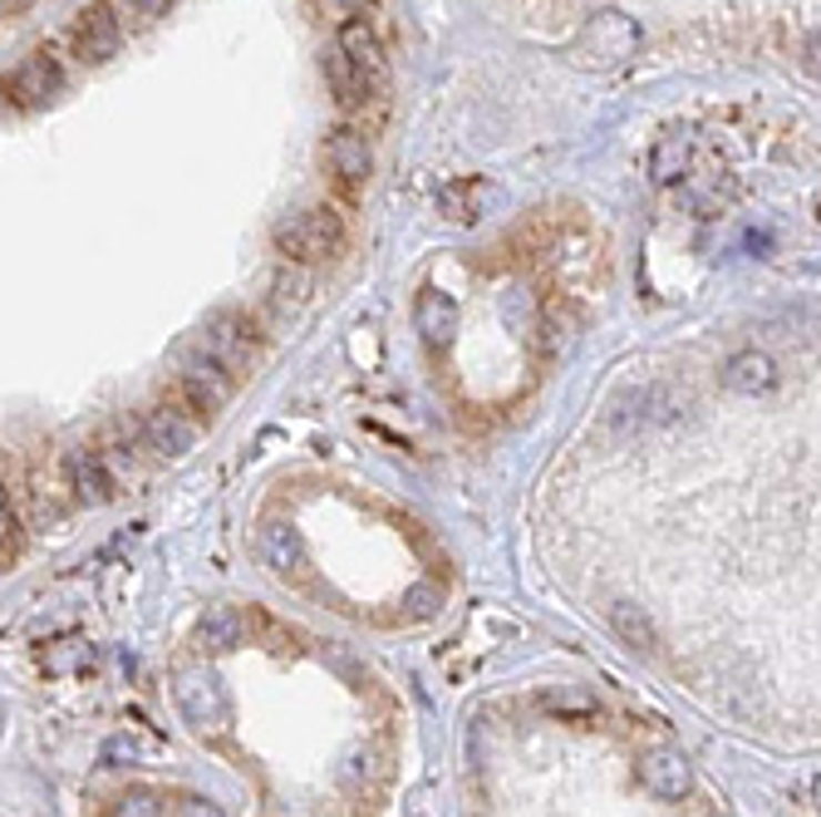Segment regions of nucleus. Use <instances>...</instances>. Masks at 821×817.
I'll return each mask as SVG.
<instances>
[{"instance_id":"27","label":"nucleus","mask_w":821,"mask_h":817,"mask_svg":"<svg viewBox=\"0 0 821 817\" xmlns=\"http://www.w3.org/2000/svg\"><path fill=\"white\" fill-rule=\"evenodd\" d=\"M802 64H807V74L821 79V30H812V36L802 40Z\"/></svg>"},{"instance_id":"17","label":"nucleus","mask_w":821,"mask_h":817,"mask_svg":"<svg viewBox=\"0 0 821 817\" xmlns=\"http://www.w3.org/2000/svg\"><path fill=\"white\" fill-rule=\"evenodd\" d=\"M339 50L349 54V60L359 64L364 74L369 79H379L384 74V50H379V36H374L369 26H364V20H345V26H339Z\"/></svg>"},{"instance_id":"25","label":"nucleus","mask_w":821,"mask_h":817,"mask_svg":"<svg viewBox=\"0 0 821 817\" xmlns=\"http://www.w3.org/2000/svg\"><path fill=\"white\" fill-rule=\"evenodd\" d=\"M143 754H148V744L139 739V734H113V739L104 744V764H139Z\"/></svg>"},{"instance_id":"3","label":"nucleus","mask_w":821,"mask_h":817,"mask_svg":"<svg viewBox=\"0 0 821 817\" xmlns=\"http://www.w3.org/2000/svg\"><path fill=\"white\" fill-rule=\"evenodd\" d=\"M276 246L286 252V261H315L330 256L339 246V218L330 208H311V212H295L276 226Z\"/></svg>"},{"instance_id":"23","label":"nucleus","mask_w":821,"mask_h":817,"mask_svg":"<svg viewBox=\"0 0 821 817\" xmlns=\"http://www.w3.org/2000/svg\"><path fill=\"white\" fill-rule=\"evenodd\" d=\"M541 709L546 714H561V719H590V714H596V699H590L586 689H546Z\"/></svg>"},{"instance_id":"13","label":"nucleus","mask_w":821,"mask_h":817,"mask_svg":"<svg viewBox=\"0 0 821 817\" xmlns=\"http://www.w3.org/2000/svg\"><path fill=\"white\" fill-rule=\"evenodd\" d=\"M689 173H693V139L683 129L665 133V139L655 143V153H649V178H655L659 188H679Z\"/></svg>"},{"instance_id":"21","label":"nucleus","mask_w":821,"mask_h":817,"mask_svg":"<svg viewBox=\"0 0 821 817\" xmlns=\"http://www.w3.org/2000/svg\"><path fill=\"white\" fill-rule=\"evenodd\" d=\"M261 557H266V566H276V572H295L301 566V532L291 522H271L261 532Z\"/></svg>"},{"instance_id":"22","label":"nucleus","mask_w":821,"mask_h":817,"mask_svg":"<svg viewBox=\"0 0 821 817\" xmlns=\"http://www.w3.org/2000/svg\"><path fill=\"white\" fill-rule=\"evenodd\" d=\"M305 296H311V271H305L301 261H286V266L271 276V301H276V311H301Z\"/></svg>"},{"instance_id":"10","label":"nucleus","mask_w":821,"mask_h":817,"mask_svg":"<svg viewBox=\"0 0 821 817\" xmlns=\"http://www.w3.org/2000/svg\"><path fill=\"white\" fill-rule=\"evenodd\" d=\"M640 783L655 793V798L679 803L683 793L693 788V768L679 748H649V754L640 758Z\"/></svg>"},{"instance_id":"4","label":"nucleus","mask_w":821,"mask_h":817,"mask_svg":"<svg viewBox=\"0 0 821 817\" xmlns=\"http://www.w3.org/2000/svg\"><path fill=\"white\" fill-rule=\"evenodd\" d=\"M173 695H178V709L187 714V724H192V729H202V734H207V729L222 734L226 719H232V705H226L222 685H216V675H207V669H182Z\"/></svg>"},{"instance_id":"1","label":"nucleus","mask_w":821,"mask_h":817,"mask_svg":"<svg viewBox=\"0 0 821 817\" xmlns=\"http://www.w3.org/2000/svg\"><path fill=\"white\" fill-rule=\"evenodd\" d=\"M640 54V26L620 10H600L586 20V30L571 40V64L580 70H620Z\"/></svg>"},{"instance_id":"26","label":"nucleus","mask_w":821,"mask_h":817,"mask_svg":"<svg viewBox=\"0 0 821 817\" xmlns=\"http://www.w3.org/2000/svg\"><path fill=\"white\" fill-rule=\"evenodd\" d=\"M113 817H163V808H158L153 793H129V798H119Z\"/></svg>"},{"instance_id":"2","label":"nucleus","mask_w":821,"mask_h":817,"mask_svg":"<svg viewBox=\"0 0 821 817\" xmlns=\"http://www.w3.org/2000/svg\"><path fill=\"white\" fill-rule=\"evenodd\" d=\"M675 414H679L675 394H669L665 384H645V390H630V394H620V400L610 404L606 428L615 438H635V434H645V428L669 424Z\"/></svg>"},{"instance_id":"9","label":"nucleus","mask_w":821,"mask_h":817,"mask_svg":"<svg viewBox=\"0 0 821 817\" xmlns=\"http://www.w3.org/2000/svg\"><path fill=\"white\" fill-rule=\"evenodd\" d=\"M70 44L84 64H104L109 54H119V20L109 16V6H84L70 30Z\"/></svg>"},{"instance_id":"7","label":"nucleus","mask_w":821,"mask_h":817,"mask_svg":"<svg viewBox=\"0 0 821 817\" xmlns=\"http://www.w3.org/2000/svg\"><path fill=\"white\" fill-rule=\"evenodd\" d=\"M197 434H202V418L192 414L187 404H158L153 414L143 418L148 448H158L163 458H182V453L197 444Z\"/></svg>"},{"instance_id":"18","label":"nucleus","mask_w":821,"mask_h":817,"mask_svg":"<svg viewBox=\"0 0 821 817\" xmlns=\"http://www.w3.org/2000/svg\"><path fill=\"white\" fill-rule=\"evenodd\" d=\"M728 192H733V183H728V173H718V168H713L709 178H693L689 173L679 183V198L693 208V218H713V212L728 202Z\"/></svg>"},{"instance_id":"5","label":"nucleus","mask_w":821,"mask_h":817,"mask_svg":"<svg viewBox=\"0 0 821 817\" xmlns=\"http://www.w3.org/2000/svg\"><path fill=\"white\" fill-rule=\"evenodd\" d=\"M202 355L212 365H222L232 380L251 374V360H256V340H251V325L242 315H212L207 331H202Z\"/></svg>"},{"instance_id":"11","label":"nucleus","mask_w":821,"mask_h":817,"mask_svg":"<svg viewBox=\"0 0 821 817\" xmlns=\"http://www.w3.org/2000/svg\"><path fill=\"white\" fill-rule=\"evenodd\" d=\"M70 487H74L79 503L99 507V503H109V497H113L119 478H113V468L104 463V453L79 448V453H70Z\"/></svg>"},{"instance_id":"14","label":"nucleus","mask_w":821,"mask_h":817,"mask_svg":"<svg viewBox=\"0 0 821 817\" xmlns=\"http://www.w3.org/2000/svg\"><path fill=\"white\" fill-rule=\"evenodd\" d=\"M723 384H728L733 394H748V400H758V394H768L772 384H778V365H772L762 350H738V355L723 365Z\"/></svg>"},{"instance_id":"8","label":"nucleus","mask_w":821,"mask_h":817,"mask_svg":"<svg viewBox=\"0 0 821 817\" xmlns=\"http://www.w3.org/2000/svg\"><path fill=\"white\" fill-rule=\"evenodd\" d=\"M60 84H64L60 60H54L50 50H40V54H30L16 74H10L6 94H16V104H26V109H40V104H50V99L60 94Z\"/></svg>"},{"instance_id":"16","label":"nucleus","mask_w":821,"mask_h":817,"mask_svg":"<svg viewBox=\"0 0 821 817\" xmlns=\"http://www.w3.org/2000/svg\"><path fill=\"white\" fill-rule=\"evenodd\" d=\"M242 641H246V621H242V611H232V606H212L207 616L197 621V645H202V650L226 655V650H236Z\"/></svg>"},{"instance_id":"6","label":"nucleus","mask_w":821,"mask_h":817,"mask_svg":"<svg viewBox=\"0 0 821 817\" xmlns=\"http://www.w3.org/2000/svg\"><path fill=\"white\" fill-rule=\"evenodd\" d=\"M232 374H226L222 365H212L207 355H187V365H182V374H178V394H182V404L192 408L197 418H212L216 408H222L226 400H232Z\"/></svg>"},{"instance_id":"24","label":"nucleus","mask_w":821,"mask_h":817,"mask_svg":"<svg viewBox=\"0 0 821 817\" xmlns=\"http://www.w3.org/2000/svg\"><path fill=\"white\" fill-rule=\"evenodd\" d=\"M438 611H443V592H438V586H428V582H418L414 592L404 596V616L408 621H433Z\"/></svg>"},{"instance_id":"15","label":"nucleus","mask_w":821,"mask_h":817,"mask_svg":"<svg viewBox=\"0 0 821 817\" xmlns=\"http://www.w3.org/2000/svg\"><path fill=\"white\" fill-rule=\"evenodd\" d=\"M414 325L424 331L428 345H448L453 331H458V301L443 296V291H424L414 305Z\"/></svg>"},{"instance_id":"28","label":"nucleus","mask_w":821,"mask_h":817,"mask_svg":"<svg viewBox=\"0 0 821 817\" xmlns=\"http://www.w3.org/2000/svg\"><path fill=\"white\" fill-rule=\"evenodd\" d=\"M182 817H226L216 803H207V798H187L182 803Z\"/></svg>"},{"instance_id":"19","label":"nucleus","mask_w":821,"mask_h":817,"mask_svg":"<svg viewBox=\"0 0 821 817\" xmlns=\"http://www.w3.org/2000/svg\"><path fill=\"white\" fill-rule=\"evenodd\" d=\"M610 626H615V635H620L625 645H635V650H655V645H659L655 621H649V611H640L635 601H615V606H610Z\"/></svg>"},{"instance_id":"12","label":"nucleus","mask_w":821,"mask_h":817,"mask_svg":"<svg viewBox=\"0 0 821 817\" xmlns=\"http://www.w3.org/2000/svg\"><path fill=\"white\" fill-rule=\"evenodd\" d=\"M325 163L335 168L345 183H364L374 173V153H369V139L355 129H335L325 139Z\"/></svg>"},{"instance_id":"20","label":"nucleus","mask_w":821,"mask_h":817,"mask_svg":"<svg viewBox=\"0 0 821 817\" xmlns=\"http://www.w3.org/2000/svg\"><path fill=\"white\" fill-rule=\"evenodd\" d=\"M325 74H330V84H335L339 104H364V99H369V84H374V79L364 74L359 64L345 54V50L325 54Z\"/></svg>"},{"instance_id":"29","label":"nucleus","mask_w":821,"mask_h":817,"mask_svg":"<svg viewBox=\"0 0 821 817\" xmlns=\"http://www.w3.org/2000/svg\"><path fill=\"white\" fill-rule=\"evenodd\" d=\"M133 6H139V10H143V16H158V10H163V6H168V0H133Z\"/></svg>"}]
</instances>
